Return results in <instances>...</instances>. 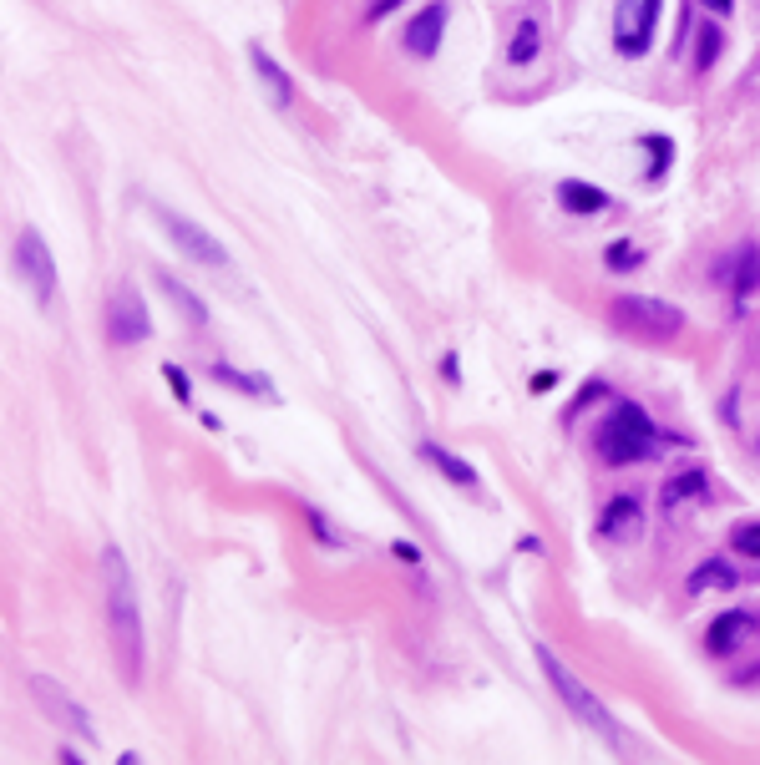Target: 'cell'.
<instances>
[{"label": "cell", "mask_w": 760, "mask_h": 765, "mask_svg": "<svg viewBox=\"0 0 760 765\" xmlns=\"http://www.w3.org/2000/svg\"><path fill=\"white\" fill-rule=\"evenodd\" d=\"M102 598H107V629H112V654L122 669V684L137 690L142 684V619H137V588H132V568L117 548H102Z\"/></svg>", "instance_id": "1"}, {"label": "cell", "mask_w": 760, "mask_h": 765, "mask_svg": "<svg viewBox=\"0 0 760 765\" xmlns=\"http://www.w3.org/2000/svg\"><path fill=\"white\" fill-rule=\"evenodd\" d=\"M598 456L614 467H629V462H644V456L654 451V421L639 411V406H619L614 416H608L598 426Z\"/></svg>", "instance_id": "2"}, {"label": "cell", "mask_w": 760, "mask_h": 765, "mask_svg": "<svg viewBox=\"0 0 760 765\" xmlns=\"http://www.w3.org/2000/svg\"><path fill=\"white\" fill-rule=\"evenodd\" d=\"M538 664H543V674L553 679V690L563 695V705L573 710V720H578V725L598 730L603 740H614V745L624 740V735H619V725L608 720V710H603V705H598V700L588 695V684H583V679H578V674H573V669H568V664H563V659H558V654H553L548 644H538Z\"/></svg>", "instance_id": "3"}, {"label": "cell", "mask_w": 760, "mask_h": 765, "mask_svg": "<svg viewBox=\"0 0 760 765\" xmlns=\"http://www.w3.org/2000/svg\"><path fill=\"white\" fill-rule=\"evenodd\" d=\"M614 320H619L629 335L654 340V345H664V340H674V335L684 330V315L674 310V304H664V299H644V294H624V299L614 304Z\"/></svg>", "instance_id": "4"}, {"label": "cell", "mask_w": 760, "mask_h": 765, "mask_svg": "<svg viewBox=\"0 0 760 765\" xmlns=\"http://www.w3.org/2000/svg\"><path fill=\"white\" fill-rule=\"evenodd\" d=\"M16 274L31 284L36 304H51L56 299V264H51V249L36 228H21L16 234Z\"/></svg>", "instance_id": "5"}, {"label": "cell", "mask_w": 760, "mask_h": 765, "mask_svg": "<svg viewBox=\"0 0 760 765\" xmlns=\"http://www.w3.org/2000/svg\"><path fill=\"white\" fill-rule=\"evenodd\" d=\"M31 695H36V705L46 710V720H56L61 730H71V735H82V740H92V720H87V710L76 705L56 679H46V674H31Z\"/></svg>", "instance_id": "6"}, {"label": "cell", "mask_w": 760, "mask_h": 765, "mask_svg": "<svg viewBox=\"0 0 760 765\" xmlns=\"http://www.w3.org/2000/svg\"><path fill=\"white\" fill-rule=\"evenodd\" d=\"M158 218L168 223V239H173L188 259H198V264H208V269H228V249L208 234V228H198V223H188V218H178V213H168V208H158Z\"/></svg>", "instance_id": "7"}, {"label": "cell", "mask_w": 760, "mask_h": 765, "mask_svg": "<svg viewBox=\"0 0 760 765\" xmlns=\"http://www.w3.org/2000/svg\"><path fill=\"white\" fill-rule=\"evenodd\" d=\"M654 26H659V0H619V51L629 56H644L649 41H654Z\"/></svg>", "instance_id": "8"}, {"label": "cell", "mask_w": 760, "mask_h": 765, "mask_svg": "<svg viewBox=\"0 0 760 765\" xmlns=\"http://www.w3.org/2000/svg\"><path fill=\"white\" fill-rule=\"evenodd\" d=\"M107 320H112V340H117V345H132V340H147V335H152V325H147V315H142V304H137L127 289L117 294V304L107 310Z\"/></svg>", "instance_id": "9"}, {"label": "cell", "mask_w": 760, "mask_h": 765, "mask_svg": "<svg viewBox=\"0 0 760 765\" xmlns=\"http://www.w3.org/2000/svg\"><path fill=\"white\" fill-rule=\"evenodd\" d=\"M603 538H614V543H629V538H639V527H644V517H639V502L634 497H614L608 502V512H603Z\"/></svg>", "instance_id": "10"}, {"label": "cell", "mask_w": 760, "mask_h": 765, "mask_svg": "<svg viewBox=\"0 0 760 765\" xmlns=\"http://www.w3.org/2000/svg\"><path fill=\"white\" fill-rule=\"evenodd\" d=\"M543 51V21L538 16H522L512 26V41H507V66H532Z\"/></svg>", "instance_id": "11"}, {"label": "cell", "mask_w": 760, "mask_h": 765, "mask_svg": "<svg viewBox=\"0 0 760 765\" xmlns=\"http://www.w3.org/2000/svg\"><path fill=\"white\" fill-rule=\"evenodd\" d=\"M441 21H446V6H426V11L406 26V46H411L416 56H431L436 41H441Z\"/></svg>", "instance_id": "12"}, {"label": "cell", "mask_w": 760, "mask_h": 765, "mask_svg": "<svg viewBox=\"0 0 760 765\" xmlns=\"http://www.w3.org/2000/svg\"><path fill=\"white\" fill-rule=\"evenodd\" d=\"M705 492H710V477H705V472H679V477L664 482L659 502H664V512H679L690 497H705Z\"/></svg>", "instance_id": "13"}, {"label": "cell", "mask_w": 760, "mask_h": 765, "mask_svg": "<svg viewBox=\"0 0 760 765\" xmlns=\"http://www.w3.org/2000/svg\"><path fill=\"white\" fill-rule=\"evenodd\" d=\"M254 71H259V82L269 87V102L284 112V107L294 102V87H289V76L279 71V61H274V56H264V51H254Z\"/></svg>", "instance_id": "14"}, {"label": "cell", "mask_w": 760, "mask_h": 765, "mask_svg": "<svg viewBox=\"0 0 760 765\" xmlns=\"http://www.w3.org/2000/svg\"><path fill=\"white\" fill-rule=\"evenodd\" d=\"M421 456H426L431 467H441V477H446V482H456V487H472V482H477V472L462 462V456H451V451H446V446H436V441H426V446H421Z\"/></svg>", "instance_id": "15"}, {"label": "cell", "mask_w": 760, "mask_h": 765, "mask_svg": "<svg viewBox=\"0 0 760 765\" xmlns=\"http://www.w3.org/2000/svg\"><path fill=\"white\" fill-rule=\"evenodd\" d=\"M745 629H750L745 614H720V619L710 624V634H705V649H710V654H730V649L740 644Z\"/></svg>", "instance_id": "16"}, {"label": "cell", "mask_w": 760, "mask_h": 765, "mask_svg": "<svg viewBox=\"0 0 760 765\" xmlns=\"http://www.w3.org/2000/svg\"><path fill=\"white\" fill-rule=\"evenodd\" d=\"M725 593V588H735V568L725 563V558H710V563H700L695 573H690V593Z\"/></svg>", "instance_id": "17"}, {"label": "cell", "mask_w": 760, "mask_h": 765, "mask_svg": "<svg viewBox=\"0 0 760 765\" xmlns=\"http://www.w3.org/2000/svg\"><path fill=\"white\" fill-rule=\"evenodd\" d=\"M558 198H563V208H568V213H598V208L608 203V198H603L593 183H563V188H558Z\"/></svg>", "instance_id": "18"}, {"label": "cell", "mask_w": 760, "mask_h": 765, "mask_svg": "<svg viewBox=\"0 0 760 765\" xmlns=\"http://www.w3.org/2000/svg\"><path fill=\"white\" fill-rule=\"evenodd\" d=\"M213 380H223V386H234V391H244V396H274V386L269 380H259V375H244V370H234V365H213Z\"/></svg>", "instance_id": "19"}, {"label": "cell", "mask_w": 760, "mask_h": 765, "mask_svg": "<svg viewBox=\"0 0 760 765\" xmlns=\"http://www.w3.org/2000/svg\"><path fill=\"white\" fill-rule=\"evenodd\" d=\"M163 289L173 294V304H178V315H188V325H208V310L198 304V294L188 289V284H178L173 274H163Z\"/></svg>", "instance_id": "20"}, {"label": "cell", "mask_w": 760, "mask_h": 765, "mask_svg": "<svg viewBox=\"0 0 760 765\" xmlns=\"http://www.w3.org/2000/svg\"><path fill=\"white\" fill-rule=\"evenodd\" d=\"M755 284H760V254L745 249V254H740V269H735V299H745Z\"/></svg>", "instance_id": "21"}, {"label": "cell", "mask_w": 760, "mask_h": 765, "mask_svg": "<svg viewBox=\"0 0 760 765\" xmlns=\"http://www.w3.org/2000/svg\"><path fill=\"white\" fill-rule=\"evenodd\" d=\"M730 548H735V553L760 558V522H740V527L730 532Z\"/></svg>", "instance_id": "22"}, {"label": "cell", "mask_w": 760, "mask_h": 765, "mask_svg": "<svg viewBox=\"0 0 760 765\" xmlns=\"http://www.w3.org/2000/svg\"><path fill=\"white\" fill-rule=\"evenodd\" d=\"M608 264H614V269H634L639 264V249L634 244H614V249H608Z\"/></svg>", "instance_id": "23"}, {"label": "cell", "mask_w": 760, "mask_h": 765, "mask_svg": "<svg viewBox=\"0 0 760 765\" xmlns=\"http://www.w3.org/2000/svg\"><path fill=\"white\" fill-rule=\"evenodd\" d=\"M715 51H720V31L710 26V31L700 36V71H710V61H715Z\"/></svg>", "instance_id": "24"}, {"label": "cell", "mask_w": 760, "mask_h": 765, "mask_svg": "<svg viewBox=\"0 0 760 765\" xmlns=\"http://www.w3.org/2000/svg\"><path fill=\"white\" fill-rule=\"evenodd\" d=\"M644 147L654 152V168H649V178H659V173H664V158H669V142H664V137H649Z\"/></svg>", "instance_id": "25"}, {"label": "cell", "mask_w": 760, "mask_h": 765, "mask_svg": "<svg viewBox=\"0 0 760 765\" xmlns=\"http://www.w3.org/2000/svg\"><path fill=\"white\" fill-rule=\"evenodd\" d=\"M163 375H168V386H173V396H178V401H188V375H183L178 365H163Z\"/></svg>", "instance_id": "26"}, {"label": "cell", "mask_w": 760, "mask_h": 765, "mask_svg": "<svg viewBox=\"0 0 760 765\" xmlns=\"http://www.w3.org/2000/svg\"><path fill=\"white\" fill-rule=\"evenodd\" d=\"M700 6H710V11H715V16H725V11H730V6H735V0H700Z\"/></svg>", "instance_id": "27"}]
</instances>
